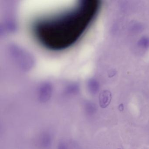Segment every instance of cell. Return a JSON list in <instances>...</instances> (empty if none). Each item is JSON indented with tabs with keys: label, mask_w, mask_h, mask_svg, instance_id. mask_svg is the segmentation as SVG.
Listing matches in <instances>:
<instances>
[{
	"label": "cell",
	"mask_w": 149,
	"mask_h": 149,
	"mask_svg": "<svg viewBox=\"0 0 149 149\" xmlns=\"http://www.w3.org/2000/svg\"><path fill=\"white\" fill-rule=\"evenodd\" d=\"M111 100V94L108 90H104L100 93L99 96V104L101 108H106L108 107Z\"/></svg>",
	"instance_id": "6da1fadb"
},
{
	"label": "cell",
	"mask_w": 149,
	"mask_h": 149,
	"mask_svg": "<svg viewBox=\"0 0 149 149\" xmlns=\"http://www.w3.org/2000/svg\"><path fill=\"white\" fill-rule=\"evenodd\" d=\"M52 142V137L49 133L44 132L42 133L40 138V144L42 147L48 148L50 147Z\"/></svg>",
	"instance_id": "7a4b0ae2"
},
{
	"label": "cell",
	"mask_w": 149,
	"mask_h": 149,
	"mask_svg": "<svg viewBox=\"0 0 149 149\" xmlns=\"http://www.w3.org/2000/svg\"><path fill=\"white\" fill-rule=\"evenodd\" d=\"M116 74V72H114V71H111V72H110V76L109 77H113V76L115 75V74Z\"/></svg>",
	"instance_id": "ba28073f"
},
{
	"label": "cell",
	"mask_w": 149,
	"mask_h": 149,
	"mask_svg": "<svg viewBox=\"0 0 149 149\" xmlns=\"http://www.w3.org/2000/svg\"><path fill=\"white\" fill-rule=\"evenodd\" d=\"M118 109H119V110L121 111H123L124 109V106L123 105V104H120V105H119V107H118Z\"/></svg>",
	"instance_id": "52a82bcc"
},
{
	"label": "cell",
	"mask_w": 149,
	"mask_h": 149,
	"mask_svg": "<svg viewBox=\"0 0 149 149\" xmlns=\"http://www.w3.org/2000/svg\"><path fill=\"white\" fill-rule=\"evenodd\" d=\"M57 149H68V146L63 142H61L58 145Z\"/></svg>",
	"instance_id": "8992f818"
},
{
	"label": "cell",
	"mask_w": 149,
	"mask_h": 149,
	"mask_svg": "<svg viewBox=\"0 0 149 149\" xmlns=\"http://www.w3.org/2000/svg\"><path fill=\"white\" fill-rule=\"evenodd\" d=\"M99 89V85L96 82L93 83L91 87V91L93 93H97Z\"/></svg>",
	"instance_id": "5b68a950"
},
{
	"label": "cell",
	"mask_w": 149,
	"mask_h": 149,
	"mask_svg": "<svg viewBox=\"0 0 149 149\" xmlns=\"http://www.w3.org/2000/svg\"><path fill=\"white\" fill-rule=\"evenodd\" d=\"M137 45L139 47L146 49L149 48V37L143 36L138 41Z\"/></svg>",
	"instance_id": "3957f363"
},
{
	"label": "cell",
	"mask_w": 149,
	"mask_h": 149,
	"mask_svg": "<svg viewBox=\"0 0 149 149\" xmlns=\"http://www.w3.org/2000/svg\"><path fill=\"white\" fill-rule=\"evenodd\" d=\"M85 112L89 116L94 115L97 109L95 105L94 104L91 102H88L85 104L84 107Z\"/></svg>",
	"instance_id": "277c9868"
},
{
	"label": "cell",
	"mask_w": 149,
	"mask_h": 149,
	"mask_svg": "<svg viewBox=\"0 0 149 149\" xmlns=\"http://www.w3.org/2000/svg\"></svg>",
	"instance_id": "9c48e42d"
}]
</instances>
